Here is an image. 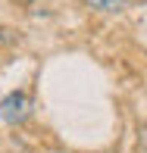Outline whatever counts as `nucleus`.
I'll use <instances>...</instances> for the list:
<instances>
[{
  "label": "nucleus",
  "mask_w": 147,
  "mask_h": 153,
  "mask_svg": "<svg viewBox=\"0 0 147 153\" xmlns=\"http://www.w3.org/2000/svg\"><path fill=\"white\" fill-rule=\"evenodd\" d=\"M28 116H31V100L25 91H13L0 100V119L6 125H22Z\"/></svg>",
  "instance_id": "f257e3e1"
},
{
  "label": "nucleus",
  "mask_w": 147,
  "mask_h": 153,
  "mask_svg": "<svg viewBox=\"0 0 147 153\" xmlns=\"http://www.w3.org/2000/svg\"><path fill=\"white\" fill-rule=\"evenodd\" d=\"M138 144H141V153H147V125H141L138 131Z\"/></svg>",
  "instance_id": "7ed1b4c3"
},
{
  "label": "nucleus",
  "mask_w": 147,
  "mask_h": 153,
  "mask_svg": "<svg viewBox=\"0 0 147 153\" xmlns=\"http://www.w3.org/2000/svg\"><path fill=\"white\" fill-rule=\"evenodd\" d=\"M88 3L91 10H100V13H122L125 10V0H81Z\"/></svg>",
  "instance_id": "f03ea898"
}]
</instances>
